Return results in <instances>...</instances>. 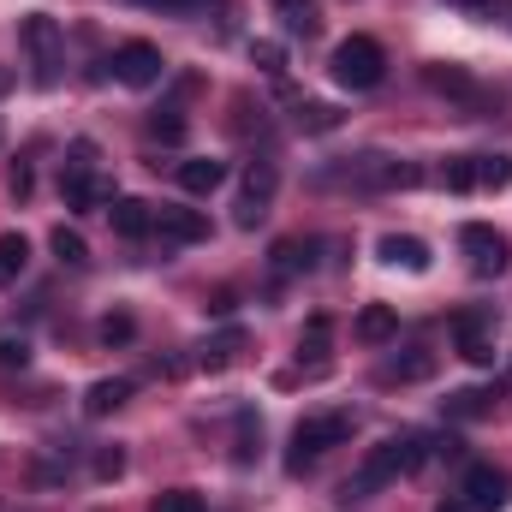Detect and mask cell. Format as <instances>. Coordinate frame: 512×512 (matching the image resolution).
Segmentation results:
<instances>
[{"mask_svg": "<svg viewBox=\"0 0 512 512\" xmlns=\"http://www.w3.org/2000/svg\"><path fill=\"white\" fill-rule=\"evenodd\" d=\"M423 459H429V441H423V435H393L382 447H370V459L346 477L340 495H346V501H370V495H382L393 477H411Z\"/></svg>", "mask_w": 512, "mask_h": 512, "instance_id": "cell-1", "label": "cell"}, {"mask_svg": "<svg viewBox=\"0 0 512 512\" xmlns=\"http://www.w3.org/2000/svg\"><path fill=\"white\" fill-rule=\"evenodd\" d=\"M340 441H352V411H322V417H304L298 429H292V447H286V471L298 477L304 465H316L328 447H340Z\"/></svg>", "mask_w": 512, "mask_h": 512, "instance_id": "cell-2", "label": "cell"}, {"mask_svg": "<svg viewBox=\"0 0 512 512\" xmlns=\"http://www.w3.org/2000/svg\"><path fill=\"white\" fill-rule=\"evenodd\" d=\"M18 36H24V48H30L36 84H42V90H54V84H60V66H66V30H60V18L30 12V18L18 24Z\"/></svg>", "mask_w": 512, "mask_h": 512, "instance_id": "cell-3", "label": "cell"}, {"mask_svg": "<svg viewBox=\"0 0 512 512\" xmlns=\"http://www.w3.org/2000/svg\"><path fill=\"white\" fill-rule=\"evenodd\" d=\"M334 78L346 84V90H376L387 78V54L376 36H346L340 48H334Z\"/></svg>", "mask_w": 512, "mask_h": 512, "instance_id": "cell-4", "label": "cell"}, {"mask_svg": "<svg viewBox=\"0 0 512 512\" xmlns=\"http://www.w3.org/2000/svg\"><path fill=\"white\" fill-rule=\"evenodd\" d=\"M60 197L72 203V209H96V143L90 137H78L72 149H66V167H60Z\"/></svg>", "mask_w": 512, "mask_h": 512, "instance_id": "cell-5", "label": "cell"}, {"mask_svg": "<svg viewBox=\"0 0 512 512\" xmlns=\"http://www.w3.org/2000/svg\"><path fill=\"white\" fill-rule=\"evenodd\" d=\"M108 66H114V78H120L126 90H149V84H161V72H167V60H161L155 42H120Z\"/></svg>", "mask_w": 512, "mask_h": 512, "instance_id": "cell-6", "label": "cell"}, {"mask_svg": "<svg viewBox=\"0 0 512 512\" xmlns=\"http://www.w3.org/2000/svg\"><path fill=\"white\" fill-rule=\"evenodd\" d=\"M459 245H465V256H471V274H507V262H512V245H507V233H495V227H483V221H471L465 233H459Z\"/></svg>", "mask_w": 512, "mask_h": 512, "instance_id": "cell-7", "label": "cell"}, {"mask_svg": "<svg viewBox=\"0 0 512 512\" xmlns=\"http://www.w3.org/2000/svg\"><path fill=\"white\" fill-rule=\"evenodd\" d=\"M274 185H280L274 161H251V173H245V191H239V203H233V227H245V233H251L256 221L268 215V203H274Z\"/></svg>", "mask_w": 512, "mask_h": 512, "instance_id": "cell-8", "label": "cell"}, {"mask_svg": "<svg viewBox=\"0 0 512 512\" xmlns=\"http://www.w3.org/2000/svg\"><path fill=\"white\" fill-rule=\"evenodd\" d=\"M465 501H471V512H495L512 501V477L501 471V465H471L465 471Z\"/></svg>", "mask_w": 512, "mask_h": 512, "instance_id": "cell-9", "label": "cell"}, {"mask_svg": "<svg viewBox=\"0 0 512 512\" xmlns=\"http://www.w3.org/2000/svg\"><path fill=\"white\" fill-rule=\"evenodd\" d=\"M155 233L167 245H203L209 239V215L203 209H155Z\"/></svg>", "mask_w": 512, "mask_h": 512, "instance_id": "cell-10", "label": "cell"}, {"mask_svg": "<svg viewBox=\"0 0 512 512\" xmlns=\"http://www.w3.org/2000/svg\"><path fill=\"white\" fill-rule=\"evenodd\" d=\"M423 78H429V90H441V96H453V102H465V108H483V102H489L465 66H429Z\"/></svg>", "mask_w": 512, "mask_h": 512, "instance_id": "cell-11", "label": "cell"}, {"mask_svg": "<svg viewBox=\"0 0 512 512\" xmlns=\"http://www.w3.org/2000/svg\"><path fill=\"white\" fill-rule=\"evenodd\" d=\"M376 256H382L387 268H405V274H423L429 268V245L411 239V233H387L382 245H376Z\"/></svg>", "mask_w": 512, "mask_h": 512, "instance_id": "cell-12", "label": "cell"}, {"mask_svg": "<svg viewBox=\"0 0 512 512\" xmlns=\"http://www.w3.org/2000/svg\"><path fill=\"white\" fill-rule=\"evenodd\" d=\"M108 221H114V233H120V239H149V233H155V209H149L143 197H114Z\"/></svg>", "mask_w": 512, "mask_h": 512, "instance_id": "cell-13", "label": "cell"}, {"mask_svg": "<svg viewBox=\"0 0 512 512\" xmlns=\"http://www.w3.org/2000/svg\"><path fill=\"white\" fill-rule=\"evenodd\" d=\"M179 185H185L191 197H209V191H221V185H227V161L191 155V161H179Z\"/></svg>", "mask_w": 512, "mask_h": 512, "instance_id": "cell-14", "label": "cell"}, {"mask_svg": "<svg viewBox=\"0 0 512 512\" xmlns=\"http://www.w3.org/2000/svg\"><path fill=\"white\" fill-rule=\"evenodd\" d=\"M352 334H358L364 346H387V340L399 334V316H393V304H364V310H358V322H352Z\"/></svg>", "mask_w": 512, "mask_h": 512, "instance_id": "cell-15", "label": "cell"}, {"mask_svg": "<svg viewBox=\"0 0 512 512\" xmlns=\"http://www.w3.org/2000/svg\"><path fill=\"white\" fill-rule=\"evenodd\" d=\"M495 405H501V393H495V387H459V393H447V417H453V423L489 417Z\"/></svg>", "mask_w": 512, "mask_h": 512, "instance_id": "cell-16", "label": "cell"}, {"mask_svg": "<svg viewBox=\"0 0 512 512\" xmlns=\"http://www.w3.org/2000/svg\"><path fill=\"white\" fill-rule=\"evenodd\" d=\"M459 358L465 364H495V340L477 316H459Z\"/></svg>", "mask_w": 512, "mask_h": 512, "instance_id": "cell-17", "label": "cell"}, {"mask_svg": "<svg viewBox=\"0 0 512 512\" xmlns=\"http://www.w3.org/2000/svg\"><path fill=\"white\" fill-rule=\"evenodd\" d=\"M126 399H131L126 376H114V382H90V393H84V417H108V411H120Z\"/></svg>", "mask_w": 512, "mask_h": 512, "instance_id": "cell-18", "label": "cell"}, {"mask_svg": "<svg viewBox=\"0 0 512 512\" xmlns=\"http://www.w3.org/2000/svg\"><path fill=\"white\" fill-rule=\"evenodd\" d=\"M382 376H387V382H429V376H435V352L411 346L405 358H393V364H387Z\"/></svg>", "mask_w": 512, "mask_h": 512, "instance_id": "cell-19", "label": "cell"}, {"mask_svg": "<svg viewBox=\"0 0 512 512\" xmlns=\"http://www.w3.org/2000/svg\"><path fill=\"white\" fill-rule=\"evenodd\" d=\"M30 268V239L24 233H0V286H12Z\"/></svg>", "mask_w": 512, "mask_h": 512, "instance_id": "cell-20", "label": "cell"}, {"mask_svg": "<svg viewBox=\"0 0 512 512\" xmlns=\"http://www.w3.org/2000/svg\"><path fill=\"white\" fill-rule=\"evenodd\" d=\"M340 120H346V114H340L334 102H298V131H316V137H322V131H340Z\"/></svg>", "mask_w": 512, "mask_h": 512, "instance_id": "cell-21", "label": "cell"}, {"mask_svg": "<svg viewBox=\"0 0 512 512\" xmlns=\"http://www.w3.org/2000/svg\"><path fill=\"white\" fill-rule=\"evenodd\" d=\"M512 185V155H477V191H507Z\"/></svg>", "mask_w": 512, "mask_h": 512, "instance_id": "cell-22", "label": "cell"}, {"mask_svg": "<svg viewBox=\"0 0 512 512\" xmlns=\"http://www.w3.org/2000/svg\"><path fill=\"white\" fill-rule=\"evenodd\" d=\"M48 251L60 256L66 268H84V262H90V245H84V233H72V227H54V239H48Z\"/></svg>", "mask_w": 512, "mask_h": 512, "instance_id": "cell-23", "label": "cell"}, {"mask_svg": "<svg viewBox=\"0 0 512 512\" xmlns=\"http://www.w3.org/2000/svg\"><path fill=\"white\" fill-rule=\"evenodd\" d=\"M239 352H245V334H239V328H227L221 340H209V352H203V370H227Z\"/></svg>", "mask_w": 512, "mask_h": 512, "instance_id": "cell-24", "label": "cell"}, {"mask_svg": "<svg viewBox=\"0 0 512 512\" xmlns=\"http://www.w3.org/2000/svg\"><path fill=\"white\" fill-rule=\"evenodd\" d=\"M274 12L286 18L292 36H316V6H310V0H274Z\"/></svg>", "mask_w": 512, "mask_h": 512, "instance_id": "cell-25", "label": "cell"}, {"mask_svg": "<svg viewBox=\"0 0 512 512\" xmlns=\"http://www.w3.org/2000/svg\"><path fill=\"white\" fill-rule=\"evenodd\" d=\"M441 185H447V191H477V155H453V161L441 167Z\"/></svg>", "mask_w": 512, "mask_h": 512, "instance_id": "cell-26", "label": "cell"}, {"mask_svg": "<svg viewBox=\"0 0 512 512\" xmlns=\"http://www.w3.org/2000/svg\"><path fill=\"white\" fill-rule=\"evenodd\" d=\"M268 262H274V274H298V268H310V245H298V239H280V245L268 251Z\"/></svg>", "mask_w": 512, "mask_h": 512, "instance_id": "cell-27", "label": "cell"}, {"mask_svg": "<svg viewBox=\"0 0 512 512\" xmlns=\"http://www.w3.org/2000/svg\"><path fill=\"white\" fill-rule=\"evenodd\" d=\"M328 334H334V322H328V316H310V322H304V334H298V358H304V352H310V358H322V352H328Z\"/></svg>", "mask_w": 512, "mask_h": 512, "instance_id": "cell-28", "label": "cell"}, {"mask_svg": "<svg viewBox=\"0 0 512 512\" xmlns=\"http://www.w3.org/2000/svg\"><path fill=\"white\" fill-rule=\"evenodd\" d=\"M149 137H155V143H185V114H179V108L149 114Z\"/></svg>", "mask_w": 512, "mask_h": 512, "instance_id": "cell-29", "label": "cell"}, {"mask_svg": "<svg viewBox=\"0 0 512 512\" xmlns=\"http://www.w3.org/2000/svg\"><path fill=\"white\" fill-rule=\"evenodd\" d=\"M256 441H262L256 411H239V447H233V459H239V465H251V459H256Z\"/></svg>", "mask_w": 512, "mask_h": 512, "instance_id": "cell-30", "label": "cell"}, {"mask_svg": "<svg viewBox=\"0 0 512 512\" xmlns=\"http://www.w3.org/2000/svg\"><path fill=\"white\" fill-rule=\"evenodd\" d=\"M251 60L268 72V78H280V72H286V48H280V42H251Z\"/></svg>", "mask_w": 512, "mask_h": 512, "instance_id": "cell-31", "label": "cell"}, {"mask_svg": "<svg viewBox=\"0 0 512 512\" xmlns=\"http://www.w3.org/2000/svg\"><path fill=\"white\" fill-rule=\"evenodd\" d=\"M149 512H203V495H197V489H167Z\"/></svg>", "mask_w": 512, "mask_h": 512, "instance_id": "cell-32", "label": "cell"}, {"mask_svg": "<svg viewBox=\"0 0 512 512\" xmlns=\"http://www.w3.org/2000/svg\"><path fill=\"white\" fill-rule=\"evenodd\" d=\"M131 334H137V322H131L126 310H120V316H108V322H102V346H131Z\"/></svg>", "mask_w": 512, "mask_h": 512, "instance_id": "cell-33", "label": "cell"}, {"mask_svg": "<svg viewBox=\"0 0 512 512\" xmlns=\"http://www.w3.org/2000/svg\"><path fill=\"white\" fill-rule=\"evenodd\" d=\"M96 477H102V483L126 477V453H120V447H102V453H96Z\"/></svg>", "mask_w": 512, "mask_h": 512, "instance_id": "cell-34", "label": "cell"}, {"mask_svg": "<svg viewBox=\"0 0 512 512\" xmlns=\"http://www.w3.org/2000/svg\"><path fill=\"white\" fill-rule=\"evenodd\" d=\"M30 364V346L24 340H0V370H24Z\"/></svg>", "mask_w": 512, "mask_h": 512, "instance_id": "cell-35", "label": "cell"}, {"mask_svg": "<svg viewBox=\"0 0 512 512\" xmlns=\"http://www.w3.org/2000/svg\"><path fill=\"white\" fill-rule=\"evenodd\" d=\"M30 191H36V173H30V161H18V167H12V197L30 203Z\"/></svg>", "mask_w": 512, "mask_h": 512, "instance_id": "cell-36", "label": "cell"}, {"mask_svg": "<svg viewBox=\"0 0 512 512\" xmlns=\"http://www.w3.org/2000/svg\"><path fill=\"white\" fill-rule=\"evenodd\" d=\"M203 310H209V316H233V310H239V292H227V286H221V292H215Z\"/></svg>", "mask_w": 512, "mask_h": 512, "instance_id": "cell-37", "label": "cell"}, {"mask_svg": "<svg viewBox=\"0 0 512 512\" xmlns=\"http://www.w3.org/2000/svg\"><path fill=\"white\" fill-rule=\"evenodd\" d=\"M459 6H465L471 18H495V6H501V0H459Z\"/></svg>", "mask_w": 512, "mask_h": 512, "instance_id": "cell-38", "label": "cell"}, {"mask_svg": "<svg viewBox=\"0 0 512 512\" xmlns=\"http://www.w3.org/2000/svg\"><path fill=\"white\" fill-rule=\"evenodd\" d=\"M435 512H471V501L465 495H447V501H435Z\"/></svg>", "mask_w": 512, "mask_h": 512, "instance_id": "cell-39", "label": "cell"}, {"mask_svg": "<svg viewBox=\"0 0 512 512\" xmlns=\"http://www.w3.org/2000/svg\"><path fill=\"white\" fill-rule=\"evenodd\" d=\"M131 6H149V12H179V0H131Z\"/></svg>", "mask_w": 512, "mask_h": 512, "instance_id": "cell-40", "label": "cell"}, {"mask_svg": "<svg viewBox=\"0 0 512 512\" xmlns=\"http://www.w3.org/2000/svg\"><path fill=\"white\" fill-rule=\"evenodd\" d=\"M203 6H215V0H179V12H203Z\"/></svg>", "mask_w": 512, "mask_h": 512, "instance_id": "cell-41", "label": "cell"}, {"mask_svg": "<svg viewBox=\"0 0 512 512\" xmlns=\"http://www.w3.org/2000/svg\"><path fill=\"white\" fill-rule=\"evenodd\" d=\"M6 90H12V66H0V96H6Z\"/></svg>", "mask_w": 512, "mask_h": 512, "instance_id": "cell-42", "label": "cell"}]
</instances>
